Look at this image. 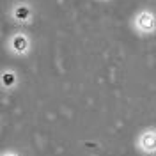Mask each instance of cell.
I'll use <instances>...</instances> for the list:
<instances>
[{"label": "cell", "mask_w": 156, "mask_h": 156, "mask_svg": "<svg viewBox=\"0 0 156 156\" xmlns=\"http://www.w3.org/2000/svg\"><path fill=\"white\" fill-rule=\"evenodd\" d=\"M20 85V75L12 68H2L0 69V89L4 92H12Z\"/></svg>", "instance_id": "5b68a950"}, {"label": "cell", "mask_w": 156, "mask_h": 156, "mask_svg": "<svg viewBox=\"0 0 156 156\" xmlns=\"http://www.w3.org/2000/svg\"><path fill=\"white\" fill-rule=\"evenodd\" d=\"M131 30L138 37H151L156 34V11L151 7H142L131 18Z\"/></svg>", "instance_id": "6da1fadb"}, {"label": "cell", "mask_w": 156, "mask_h": 156, "mask_svg": "<svg viewBox=\"0 0 156 156\" xmlns=\"http://www.w3.org/2000/svg\"><path fill=\"white\" fill-rule=\"evenodd\" d=\"M0 156H21V154H20L18 151H14V149H4L0 153Z\"/></svg>", "instance_id": "8992f818"}, {"label": "cell", "mask_w": 156, "mask_h": 156, "mask_svg": "<svg viewBox=\"0 0 156 156\" xmlns=\"http://www.w3.org/2000/svg\"><path fill=\"white\" fill-rule=\"evenodd\" d=\"M32 48H34L32 37L25 30H14L5 37V50L12 57H18V58L29 57L32 53Z\"/></svg>", "instance_id": "7a4b0ae2"}, {"label": "cell", "mask_w": 156, "mask_h": 156, "mask_svg": "<svg viewBox=\"0 0 156 156\" xmlns=\"http://www.w3.org/2000/svg\"><path fill=\"white\" fill-rule=\"evenodd\" d=\"M98 2H110V0H98Z\"/></svg>", "instance_id": "52a82bcc"}, {"label": "cell", "mask_w": 156, "mask_h": 156, "mask_svg": "<svg viewBox=\"0 0 156 156\" xmlns=\"http://www.w3.org/2000/svg\"><path fill=\"white\" fill-rule=\"evenodd\" d=\"M135 149L144 156H156V128L147 126L135 136Z\"/></svg>", "instance_id": "277c9868"}, {"label": "cell", "mask_w": 156, "mask_h": 156, "mask_svg": "<svg viewBox=\"0 0 156 156\" xmlns=\"http://www.w3.org/2000/svg\"><path fill=\"white\" fill-rule=\"evenodd\" d=\"M34 5L30 4L29 0H16L12 2L7 9V18L12 21V25L18 27H29L34 21Z\"/></svg>", "instance_id": "3957f363"}]
</instances>
